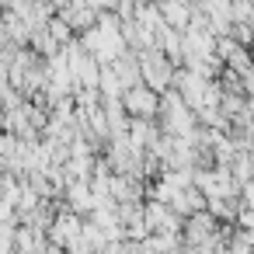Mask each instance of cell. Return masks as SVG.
Listing matches in <instances>:
<instances>
[{
  "instance_id": "obj_1",
  "label": "cell",
  "mask_w": 254,
  "mask_h": 254,
  "mask_svg": "<svg viewBox=\"0 0 254 254\" xmlns=\"http://www.w3.org/2000/svg\"><path fill=\"white\" fill-rule=\"evenodd\" d=\"M129 108H132V112H150V108H153V98H150L146 91H136V98H129Z\"/></svg>"
}]
</instances>
